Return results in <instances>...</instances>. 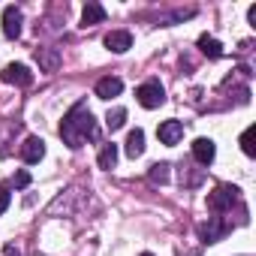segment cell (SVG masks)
<instances>
[{
  "instance_id": "1",
  "label": "cell",
  "mask_w": 256,
  "mask_h": 256,
  "mask_svg": "<svg viewBox=\"0 0 256 256\" xmlns=\"http://www.w3.org/2000/svg\"><path fill=\"white\" fill-rule=\"evenodd\" d=\"M96 136H100V126H96L90 108H88L84 102H76V106L66 112L64 124H60V139H64L72 151H78L84 142H94Z\"/></svg>"
},
{
  "instance_id": "2",
  "label": "cell",
  "mask_w": 256,
  "mask_h": 256,
  "mask_svg": "<svg viewBox=\"0 0 256 256\" xmlns=\"http://www.w3.org/2000/svg\"><path fill=\"white\" fill-rule=\"evenodd\" d=\"M238 199H241L238 187L220 184V187H214V193H208V208H211L214 214H223V211H232V205H235Z\"/></svg>"
},
{
  "instance_id": "3",
  "label": "cell",
  "mask_w": 256,
  "mask_h": 256,
  "mask_svg": "<svg viewBox=\"0 0 256 256\" xmlns=\"http://www.w3.org/2000/svg\"><path fill=\"white\" fill-rule=\"evenodd\" d=\"M136 100H139L142 108H160L166 102V90H163V84L157 78H151V82H145V84L136 88Z\"/></svg>"
},
{
  "instance_id": "4",
  "label": "cell",
  "mask_w": 256,
  "mask_h": 256,
  "mask_svg": "<svg viewBox=\"0 0 256 256\" xmlns=\"http://www.w3.org/2000/svg\"><path fill=\"white\" fill-rule=\"evenodd\" d=\"M0 78H4L6 84H18V88H28V84H34V72H30L24 64H10L4 72H0Z\"/></svg>"
},
{
  "instance_id": "5",
  "label": "cell",
  "mask_w": 256,
  "mask_h": 256,
  "mask_svg": "<svg viewBox=\"0 0 256 256\" xmlns=\"http://www.w3.org/2000/svg\"><path fill=\"white\" fill-rule=\"evenodd\" d=\"M22 22H24L22 10L18 6H6L4 10V36L6 40H18L22 36Z\"/></svg>"
},
{
  "instance_id": "6",
  "label": "cell",
  "mask_w": 256,
  "mask_h": 256,
  "mask_svg": "<svg viewBox=\"0 0 256 256\" xmlns=\"http://www.w3.org/2000/svg\"><path fill=\"white\" fill-rule=\"evenodd\" d=\"M229 229H232V226H229L226 220H220V217H208V223L199 229V235H202V241H205V244H217Z\"/></svg>"
},
{
  "instance_id": "7",
  "label": "cell",
  "mask_w": 256,
  "mask_h": 256,
  "mask_svg": "<svg viewBox=\"0 0 256 256\" xmlns=\"http://www.w3.org/2000/svg\"><path fill=\"white\" fill-rule=\"evenodd\" d=\"M157 136H160V142L163 145H178L181 139H184V124L181 120H163L160 126H157Z\"/></svg>"
},
{
  "instance_id": "8",
  "label": "cell",
  "mask_w": 256,
  "mask_h": 256,
  "mask_svg": "<svg viewBox=\"0 0 256 256\" xmlns=\"http://www.w3.org/2000/svg\"><path fill=\"white\" fill-rule=\"evenodd\" d=\"M106 48L114 52V54L130 52V48H133V34H130V30H112V34L106 36Z\"/></svg>"
},
{
  "instance_id": "9",
  "label": "cell",
  "mask_w": 256,
  "mask_h": 256,
  "mask_svg": "<svg viewBox=\"0 0 256 256\" xmlns=\"http://www.w3.org/2000/svg\"><path fill=\"white\" fill-rule=\"evenodd\" d=\"M120 90H124V82L118 76H106V78L96 82V96L100 100H114V96H120Z\"/></svg>"
},
{
  "instance_id": "10",
  "label": "cell",
  "mask_w": 256,
  "mask_h": 256,
  "mask_svg": "<svg viewBox=\"0 0 256 256\" xmlns=\"http://www.w3.org/2000/svg\"><path fill=\"white\" fill-rule=\"evenodd\" d=\"M42 157H46V142H42V139H36V136H30V139L22 145V160L34 166V163H40Z\"/></svg>"
},
{
  "instance_id": "11",
  "label": "cell",
  "mask_w": 256,
  "mask_h": 256,
  "mask_svg": "<svg viewBox=\"0 0 256 256\" xmlns=\"http://www.w3.org/2000/svg\"><path fill=\"white\" fill-rule=\"evenodd\" d=\"M214 154H217V148H214L211 139H196V142H193V157H196V163L211 166V163H214Z\"/></svg>"
},
{
  "instance_id": "12",
  "label": "cell",
  "mask_w": 256,
  "mask_h": 256,
  "mask_svg": "<svg viewBox=\"0 0 256 256\" xmlns=\"http://www.w3.org/2000/svg\"><path fill=\"white\" fill-rule=\"evenodd\" d=\"M145 154V133L142 130H133L130 136H126V157H142Z\"/></svg>"
},
{
  "instance_id": "13",
  "label": "cell",
  "mask_w": 256,
  "mask_h": 256,
  "mask_svg": "<svg viewBox=\"0 0 256 256\" xmlns=\"http://www.w3.org/2000/svg\"><path fill=\"white\" fill-rule=\"evenodd\" d=\"M102 22H106V10L100 4H88L84 12H82V24L90 28V24H102Z\"/></svg>"
},
{
  "instance_id": "14",
  "label": "cell",
  "mask_w": 256,
  "mask_h": 256,
  "mask_svg": "<svg viewBox=\"0 0 256 256\" xmlns=\"http://www.w3.org/2000/svg\"><path fill=\"white\" fill-rule=\"evenodd\" d=\"M36 60H40V66H42L46 72H54V70L60 66V54L52 52V48H40V52H36Z\"/></svg>"
},
{
  "instance_id": "15",
  "label": "cell",
  "mask_w": 256,
  "mask_h": 256,
  "mask_svg": "<svg viewBox=\"0 0 256 256\" xmlns=\"http://www.w3.org/2000/svg\"><path fill=\"white\" fill-rule=\"evenodd\" d=\"M199 48H202V54H208V58H214V60H217V58H223V46H220L214 36H208V34H205V36H199Z\"/></svg>"
},
{
  "instance_id": "16",
  "label": "cell",
  "mask_w": 256,
  "mask_h": 256,
  "mask_svg": "<svg viewBox=\"0 0 256 256\" xmlns=\"http://www.w3.org/2000/svg\"><path fill=\"white\" fill-rule=\"evenodd\" d=\"M96 163H100V169H114V163H118V145H102Z\"/></svg>"
},
{
  "instance_id": "17",
  "label": "cell",
  "mask_w": 256,
  "mask_h": 256,
  "mask_svg": "<svg viewBox=\"0 0 256 256\" xmlns=\"http://www.w3.org/2000/svg\"><path fill=\"white\" fill-rule=\"evenodd\" d=\"M169 169H172L169 163H154L151 172H148V178H151L154 184H166V181H169Z\"/></svg>"
},
{
  "instance_id": "18",
  "label": "cell",
  "mask_w": 256,
  "mask_h": 256,
  "mask_svg": "<svg viewBox=\"0 0 256 256\" xmlns=\"http://www.w3.org/2000/svg\"><path fill=\"white\" fill-rule=\"evenodd\" d=\"M106 124H108V130H112V133H114V130H120V126L126 124V108H114V112H108Z\"/></svg>"
},
{
  "instance_id": "19",
  "label": "cell",
  "mask_w": 256,
  "mask_h": 256,
  "mask_svg": "<svg viewBox=\"0 0 256 256\" xmlns=\"http://www.w3.org/2000/svg\"><path fill=\"white\" fill-rule=\"evenodd\" d=\"M241 151L247 157H256V148H253V126H247V130L241 133Z\"/></svg>"
},
{
  "instance_id": "20",
  "label": "cell",
  "mask_w": 256,
  "mask_h": 256,
  "mask_svg": "<svg viewBox=\"0 0 256 256\" xmlns=\"http://www.w3.org/2000/svg\"><path fill=\"white\" fill-rule=\"evenodd\" d=\"M12 184H16V187H18V190H24V187H28V184H30V175H28V172H18V175H16V178H12Z\"/></svg>"
},
{
  "instance_id": "21",
  "label": "cell",
  "mask_w": 256,
  "mask_h": 256,
  "mask_svg": "<svg viewBox=\"0 0 256 256\" xmlns=\"http://www.w3.org/2000/svg\"><path fill=\"white\" fill-rule=\"evenodd\" d=\"M10 199H12V196H10V193H6L4 187H0V214H4V211L10 208Z\"/></svg>"
},
{
  "instance_id": "22",
  "label": "cell",
  "mask_w": 256,
  "mask_h": 256,
  "mask_svg": "<svg viewBox=\"0 0 256 256\" xmlns=\"http://www.w3.org/2000/svg\"><path fill=\"white\" fill-rule=\"evenodd\" d=\"M4 256H22V253H18V250H16L12 244H10V247H4Z\"/></svg>"
},
{
  "instance_id": "23",
  "label": "cell",
  "mask_w": 256,
  "mask_h": 256,
  "mask_svg": "<svg viewBox=\"0 0 256 256\" xmlns=\"http://www.w3.org/2000/svg\"><path fill=\"white\" fill-rule=\"evenodd\" d=\"M142 256H151V253H142Z\"/></svg>"
}]
</instances>
